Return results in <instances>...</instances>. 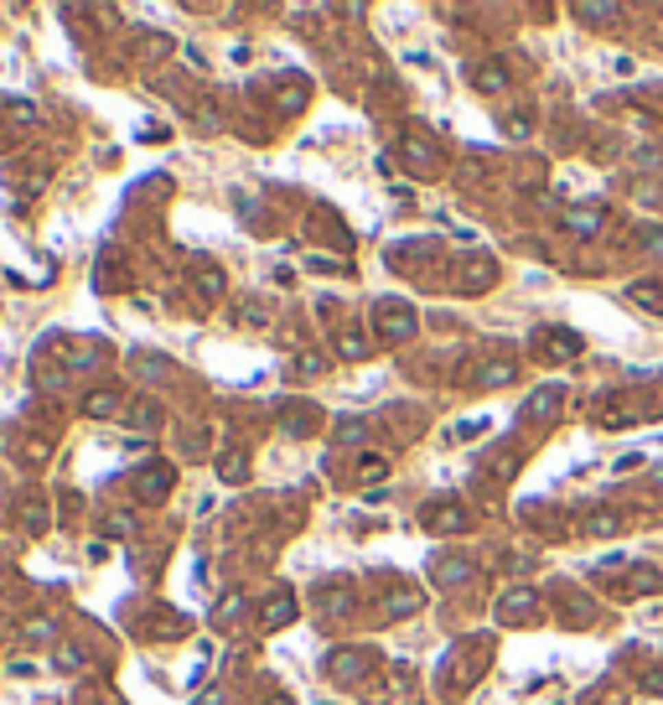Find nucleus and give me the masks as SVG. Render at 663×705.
I'll return each mask as SVG.
<instances>
[{
    "instance_id": "5",
    "label": "nucleus",
    "mask_w": 663,
    "mask_h": 705,
    "mask_svg": "<svg viewBox=\"0 0 663 705\" xmlns=\"http://www.w3.org/2000/svg\"><path fill=\"white\" fill-rule=\"evenodd\" d=\"M648 254H663V234L653 228V239H648Z\"/></svg>"
},
{
    "instance_id": "2",
    "label": "nucleus",
    "mask_w": 663,
    "mask_h": 705,
    "mask_svg": "<svg viewBox=\"0 0 663 705\" xmlns=\"http://www.w3.org/2000/svg\"><path fill=\"white\" fill-rule=\"evenodd\" d=\"M632 301H638V306H648V311H658V317H663V291H658V285H632Z\"/></svg>"
},
{
    "instance_id": "3",
    "label": "nucleus",
    "mask_w": 663,
    "mask_h": 705,
    "mask_svg": "<svg viewBox=\"0 0 663 705\" xmlns=\"http://www.w3.org/2000/svg\"><path fill=\"white\" fill-rule=\"evenodd\" d=\"M431 529H461V508H435Z\"/></svg>"
},
{
    "instance_id": "4",
    "label": "nucleus",
    "mask_w": 663,
    "mask_h": 705,
    "mask_svg": "<svg viewBox=\"0 0 663 705\" xmlns=\"http://www.w3.org/2000/svg\"><path fill=\"white\" fill-rule=\"evenodd\" d=\"M591 529H596V534H617L622 524H617V514H596V518H591Z\"/></svg>"
},
{
    "instance_id": "1",
    "label": "nucleus",
    "mask_w": 663,
    "mask_h": 705,
    "mask_svg": "<svg viewBox=\"0 0 663 705\" xmlns=\"http://www.w3.org/2000/svg\"><path fill=\"white\" fill-rule=\"evenodd\" d=\"M555 405H559V389H539L534 405H529V415H534V420H544V415H555Z\"/></svg>"
}]
</instances>
